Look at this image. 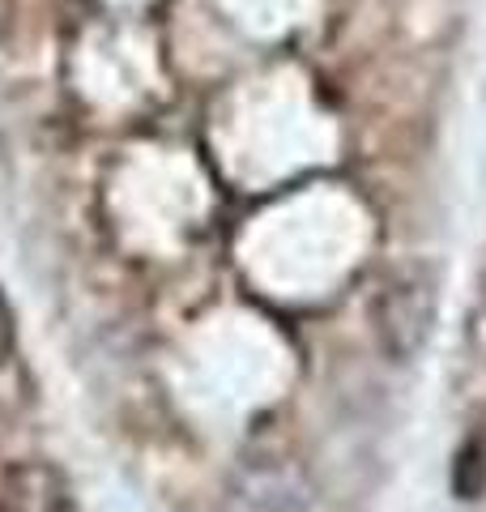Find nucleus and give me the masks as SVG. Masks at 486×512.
<instances>
[{
	"instance_id": "1",
	"label": "nucleus",
	"mask_w": 486,
	"mask_h": 512,
	"mask_svg": "<svg viewBox=\"0 0 486 512\" xmlns=\"http://www.w3.org/2000/svg\"><path fill=\"white\" fill-rule=\"evenodd\" d=\"M435 312H440V295H435V278L423 265H401L393 269L371 303V325H376V342L393 363H410L418 350L427 346L435 329Z\"/></svg>"
},
{
	"instance_id": "2",
	"label": "nucleus",
	"mask_w": 486,
	"mask_h": 512,
	"mask_svg": "<svg viewBox=\"0 0 486 512\" xmlns=\"http://www.w3.org/2000/svg\"><path fill=\"white\" fill-rule=\"evenodd\" d=\"M452 491L461 500H478L486 491V444L482 440H469L461 453H457V466H452Z\"/></svg>"
},
{
	"instance_id": "3",
	"label": "nucleus",
	"mask_w": 486,
	"mask_h": 512,
	"mask_svg": "<svg viewBox=\"0 0 486 512\" xmlns=\"http://www.w3.org/2000/svg\"><path fill=\"white\" fill-rule=\"evenodd\" d=\"M13 346H18V329H13V312H9L5 295H0V363L13 359Z\"/></svg>"
}]
</instances>
